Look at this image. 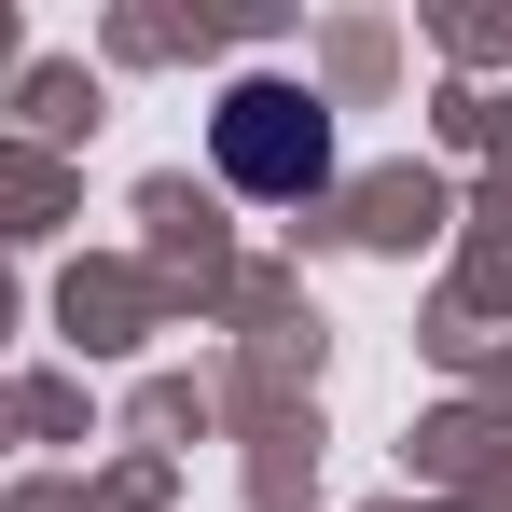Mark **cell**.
<instances>
[{"label":"cell","instance_id":"6da1fadb","mask_svg":"<svg viewBox=\"0 0 512 512\" xmlns=\"http://www.w3.org/2000/svg\"><path fill=\"white\" fill-rule=\"evenodd\" d=\"M208 153H222V180H236V194L305 208V194L333 180V111H319L305 84H277V70H250V84L208 111Z\"/></svg>","mask_w":512,"mask_h":512}]
</instances>
